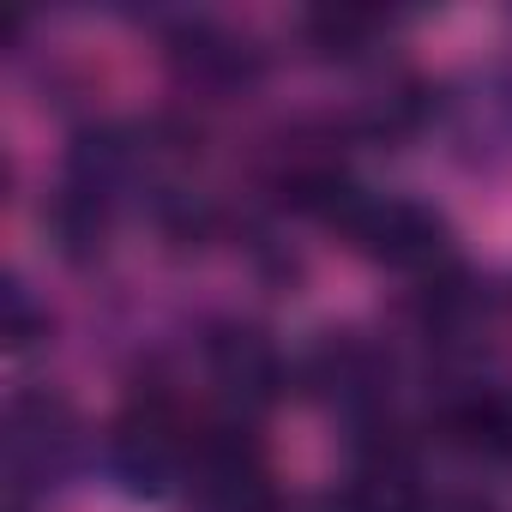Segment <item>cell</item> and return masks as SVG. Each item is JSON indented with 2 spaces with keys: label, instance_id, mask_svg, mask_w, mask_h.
Returning a JSON list of instances; mask_svg holds the SVG:
<instances>
[{
  "label": "cell",
  "instance_id": "obj_1",
  "mask_svg": "<svg viewBox=\"0 0 512 512\" xmlns=\"http://www.w3.org/2000/svg\"><path fill=\"white\" fill-rule=\"evenodd\" d=\"M193 446H199V434L181 422V410L169 398H139L115 416V428L103 440V458H109V476L127 494L157 500V494H169L175 482L193 476Z\"/></svg>",
  "mask_w": 512,
  "mask_h": 512
},
{
  "label": "cell",
  "instance_id": "obj_2",
  "mask_svg": "<svg viewBox=\"0 0 512 512\" xmlns=\"http://www.w3.org/2000/svg\"><path fill=\"white\" fill-rule=\"evenodd\" d=\"M79 452H85V428H79L73 404L55 398V392H19L13 410H7V482H13V512H19L31 494L61 488V482L79 470Z\"/></svg>",
  "mask_w": 512,
  "mask_h": 512
},
{
  "label": "cell",
  "instance_id": "obj_3",
  "mask_svg": "<svg viewBox=\"0 0 512 512\" xmlns=\"http://www.w3.org/2000/svg\"><path fill=\"white\" fill-rule=\"evenodd\" d=\"M302 386L332 416H344L356 434H380V416H386V398H392V362L362 332H326V344L302 368Z\"/></svg>",
  "mask_w": 512,
  "mask_h": 512
},
{
  "label": "cell",
  "instance_id": "obj_4",
  "mask_svg": "<svg viewBox=\"0 0 512 512\" xmlns=\"http://www.w3.org/2000/svg\"><path fill=\"white\" fill-rule=\"evenodd\" d=\"M205 374H211V386H217V398L229 404L235 422H253L260 410H272L290 386L284 350L260 326H241V320H229L205 338Z\"/></svg>",
  "mask_w": 512,
  "mask_h": 512
},
{
  "label": "cell",
  "instance_id": "obj_5",
  "mask_svg": "<svg viewBox=\"0 0 512 512\" xmlns=\"http://www.w3.org/2000/svg\"><path fill=\"white\" fill-rule=\"evenodd\" d=\"M344 506H350V512H428V500H422V470H416L410 446H404L392 428L362 434L356 470H350V488H344Z\"/></svg>",
  "mask_w": 512,
  "mask_h": 512
},
{
  "label": "cell",
  "instance_id": "obj_6",
  "mask_svg": "<svg viewBox=\"0 0 512 512\" xmlns=\"http://www.w3.org/2000/svg\"><path fill=\"white\" fill-rule=\"evenodd\" d=\"M0 314H7V344L13 350H31L37 338H49V308H37V296L7 278V290H0Z\"/></svg>",
  "mask_w": 512,
  "mask_h": 512
},
{
  "label": "cell",
  "instance_id": "obj_7",
  "mask_svg": "<svg viewBox=\"0 0 512 512\" xmlns=\"http://www.w3.org/2000/svg\"><path fill=\"white\" fill-rule=\"evenodd\" d=\"M428 512H494L488 500H470V494H458V500H440V506H428Z\"/></svg>",
  "mask_w": 512,
  "mask_h": 512
}]
</instances>
